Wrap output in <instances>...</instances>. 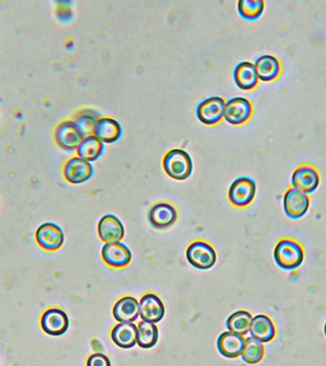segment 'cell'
Segmentation results:
<instances>
[{"label":"cell","mask_w":326,"mask_h":366,"mask_svg":"<svg viewBox=\"0 0 326 366\" xmlns=\"http://www.w3.org/2000/svg\"><path fill=\"white\" fill-rule=\"evenodd\" d=\"M63 174L69 182L80 184L87 182L94 175V167L91 163L82 158H73L64 166Z\"/></svg>","instance_id":"5bb4252c"},{"label":"cell","mask_w":326,"mask_h":366,"mask_svg":"<svg viewBox=\"0 0 326 366\" xmlns=\"http://www.w3.org/2000/svg\"><path fill=\"white\" fill-rule=\"evenodd\" d=\"M242 360L249 365H255L260 362L265 356V347L263 343L249 337L245 339V346L244 351L241 355Z\"/></svg>","instance_id":"4316f807"},{"label":"cell","mask_w":326,"mask_h":366,"mask_svg":"<svg viewBox=\"0 0 326 366\" xmlns=\"http://www.w3.org/2000/svg\"><path fill=\"white\" fill-rule=\"evenodd\" d=\"M320 184V176L313 167L303 165L299 167L292 176L293 188L309 194L313 193Z\"/></svg>","instance_id":"e0dca14e"},{"label":"cell","mask_w":326,"mask_h":366,"mask_svg":"<svg viewBox=\"0 0 326 366\" xmlns=\"http://www.w3.org/2000/svg\"><path fill=\"white\" fill-rule=\"evenodd\" d=\"M163 169L169 177L177 180H184L192 174V158L187 152L182 149L169 151L163 158Z\"/></svg>","instance_id":"7a4b0ae2"},{"label":"cell","mask_w":326,"mask_h":366,"mask_svg":"<svg viewBox=\"0 0 326 366\" xmlns=\"http://www.w3.org/2000/svg\"><path fill=\"white\" fill-rule=\"evenodd\" d=\"M36 239L39 246L47 251H56L64 242L62 229L53 222H45L37 230Z\"/></svg>","instance_id":"52a82bcc"},{"label":"cell","mask_w":326,"mask_h":366,"mask_svg":"<svg viewBox=\"0 0 326 366\" xmlns=\"http://www.w3.org/2000/svg\"><path fill=\"white\" fill-rule=\"evenodd\" d=\"M325 337H326V322H325Z\"/></svg>","instance_id":"4dcf8cb0"},{"label":"cell","mask_w":326,"mask_h":366,"mask_svg":"<svg viewBox=\"0 0 326 366\" xmlns=\"http://www.w3.org/2000/svg\"><path fill=\"white\" fill-rule=\"evenodd\" d=\"M256 189L257 187L254 180L247 177H239L229 188V201L235 206H247L254 200Z\"/></svg>","instance_id":"277c9868"},{"label":"cell","mask_w":326,"mask_h":366,"mask_svg":"<svg viewBox=\"0 0 326 366\" xmlns=\"http://www.w3.org/2000/svg\"><path fill=\"white\" fill-rule=\"evenodd\" d=\"M113 316L118 322H134L139 316V301L131 296L121 298L113 308Z\"/></svg>","instance_id":"ffe728a7"},{"label":"cell","mask_w":326,"mask_h":366,"mask_svg":"<svg viewBox=\"0 0 326 366\" xmlns=\"http://www.w3.org/2000/svg\"><path fill=\"white\" fill-rule=\"evenodd\" d=\"M87 366H112V365L111 360L106 355L95 353L89 357Z\"/></svg>","instance_id":"f546056e"},{"label":"cell","mask_w":326,"mask_h":366,"mask_svg":"<svg viewBox=\"0 0 326 366\" xmlns=\"http://www.w3.org/2000/svg\"><path fill=\"white\" fill-rule=\"evenodd\" d=\"M77 151L80 158L91 163L101 157L104 151V144L93 134L83 139Z\"/></svg>","instance_id":"cb8c5ba5"},{"label":"cell","mask_w":326,"mask_h":366,"mask_svg":"<svg viewBox=\"0 0 326 366\" xmlns=\"http://www.w3.org/2000/svg\"><path fill=\"white\" fill-rule=\"evenodd\" d=\"M177 210L169 203L155 204L148 213V222L153 228L158 229V230L171 227L177 222Z\"/></svg>","instance_id":"7c38bea8"},{"label":"cell","mask_w":326,"mask_h":366,"mask_svg":"<svg viewBox=\"0 0 326 366\" xmlns=\"http://www.w3.org/2000/svg\"><path fill=\"white\" fill-rule=\"evenodd\" d=\"M158 329L157 325L142 322L137 325V344L144 349L152 348L158 343Z\"/></svg>","instance_id":"d4e9b609"},{"label":"cell","mask_w":326,"mask_h":366,"mask_svg":"<svg viewBox=\"0 0 326 366\" xmlns=\"http://www.w3.org/2000/svg\"><path fill=\"white\" fill-rule=\"evenodd\" d=\"M137 327L133 322H120L113 328L112 341L115 346L123 349H130L137 344Z\"/></svg>","instance_id":"44dd1931"},{"label":"cell","mask_w":326,"mask_h":366,"mask_svg":"<svg viewBox=\"0 0 326 366\" xmlns=\"http://www.w3.org/2000/svg\"><path fill=\"white\" fill-rule=\"evenodd\" d=\"M274 260L279 267L284 270H295L303 263V250L297 242L282 239L274 250Z\"/></svg>","instance_id":"6da1fadb"},{"label":"cell","mask_w":326,"mask_h":366,"mask_svg":"<svg viewBox=\"0 0 326 366\" xmlns=\"http://www.w3.org/2000/svg\"><path fill=\"white\" fill-rule=\"evenodd\" d=\"M186 258L193 267L199 270H208L215 265L217 254L206 242L195 241L186 250Z\"/></svg>","instance_id":"3957f363"},{"label":"cell","mask_w":326,"mask_h":366,"mask_svg":"<svg viewBox=\"0 0 326 366\" xmlns=\"http://www.w3.org/2000/svg\"><path fill=\"white\" fill-rule=\"evenodd\" d=\"M101 254L104 262L115 268L125 267L132 260L130 249L120 241L105 244Z\"/></svg>","instance_id":"8fae6325"},{"label":"cell","mask_w":326,"mask_h":366,"mask_svg":"<svg viewBox=\"0 0 326 366\" xmlns=\"http://www.w3.org/2000/svg\"><path fill=\"white\" fill-rule=\"evenodd\" d=\"M123 128L117 120L110 118H99L94 129V136L104 144H114L120 139Z\"/></svg>","instance_id":"ac0fdd59"},{"label":"cell","mask_w":326,"mask_h":366,"mask_svg":"<svg viewBox=\"0 0 326 366\" xmlns=\"http://www.w3.org/2000/svg\"><path fill=\"white\" fill-rule=\"evenodd\" d=\"M252 115V105L244 98H233L225 103V120L230 125H239L249 120Z\"/></svg>","instance_id":"30bf717a"},{"label":"cell","mask_w":326,"mask_h":366,"mask_svg":"<svg viewBox=\"0 0 326 366\" xmlns=\"http://www.w3.org/2000/svg\"><path fill=\"white\" fill-rule=\"evenodd\" d=\"M99 236L105 244L120 241L125 235V229L118 217L112 214L105 215L99 220Z\"/></svg>","instance_id":"9a60e30c"},{"label":"cell","mask_w":326,"mask_h":366,"mask_svg":"<svg viewBox=\"0 0 326 366\" xmlns=\"http://www.w3.org/2000/svg\"><path fill=\"white\" fill-rule=\"evenodd\" d=\"M252 319L253 317L249 312L245 310L237 311L235 313L230 315L226 320V328L230 332L245 336L249 332Z\"/></svg>","instance_id":"484cf974"},{"label":"cell","mask_w":326,"mask_h":366,"mask_svg":"<svg viewBox=\"0 0 326 366\" xmlns=\"http://www.w3.org/2000/svg\"><path fill=\"white\" fill-rule=\"evenodd\" d=\"M99 114L94 110H85L82 111L77 118L75 122L82 132L83 137H87L93 136L94 129H95L96 123L99 120Z\"/></svg>","instance_id":"f1b7e54d"},{"label":"cell","mask_w":326,"mask_h":366,"mask_svg":"<svg viewBox=\"0 0 326 366\" xmlns=\"http://www.w3.org/2000/svg\"><path fill=\"white\" fill-rule=\"evenodd\" d=\"M42 330L49 336L58 337L67 332L69 328V317L59 308H50L43 313L40 320Z\"/></svg>","instance_id":"5b68a950"},{"label":"cell","mask_w":326,"mask_h":366,"mask_svg":"<svg viewBox=\"0 0 326 366\" xmlns=\"http://www.w3.org/2000/svg\"><path fill=\"white\" fill-rule=\"evenodd\" d=\"M249 333L252 338L266 343L273 340L276 336V328L270 317L265 315H258L252 319Z\"/></svg>","instance_id":"d6986e66"},{"label":"cell","mask_w":326,"mask_h":366,"mask_svg":"<svg viewBox=\"0 0 326 366\" xmlns=\"http://www.w3.org/2000/svg\"><path fill=\"white\" fill-rule=\"evenodd\" d=\"M225 101L219 96L204 99L196 107V115L201 122L207 125L220 122L225 115Z\"/></svg>","instance_id":"ba28073f"},{"label":"cell","mask_w":326,"mask_h":366,"mask_svg":"<svg viewBox=\"0 0 326 366\" xmlns=\"http://www.w3.org/2000/svg\"><path fill=\"white\" fill-rule=\"evenodd\" d=\"M310 201L307 194L290 188L287 191L284 198V209L285 215L289 219L298 220L303 217L308 211Z\"/></svg>","instance_id":"8992f818"},{"label":"cell","mask_w":326,"mask_h":366,"mask_svg":"<svg viewBox=\"0 0 326 366\" xmlns=\"http://www.w3.org/2000/svg\"><path fill=\"white\" fill-rule=\"evenodd\" d=\"M265 9L263 0H241L238 4V11L242 18L246 20H258Z\"/></svg>","instance_id":"83f0119b"},{"label":"cell","mask_w":326,"mask_h":366,"mask_svg":"<svg viewBox=\"0 0 326 366\" xmlns=\"http://www.w3.org/2000/svg\"><path fill=\"white\" fill-rule=\"evenodd\" d=\"M234 80L242 90H251L258 84V75L254 64L242 61L235 67L233 72Z\"/></svg>","instance_id":"7402d4cb"},{"label":"cell","mask_w":326,"mask_h":366,"mask_svg":"<svg viewBox=\"0 0 326 366\" xmlns=\"http://www.w3.org/2000/svg\"><path fill=\"white\" fill-rule=\"evenodd\" d=\"M254 65L258 80L263 82H271L276 79L281 72L280 61L271 55L261 56L256 59Z\"/></svg>","instance_id":"603a6c76"},{"label":"cell","mask_w":326,"mask_h":366,"mask_svg":"<svg viewBox=\"0 0 326 366\" xmlns=\"http://www.w3.org/2000/svg\"><path fill=\"white\" fill-rule=\"evenodd\" d=\"M244 346L245 339L244 336L230 332V331L220 334L217 341V347L220 355L228 358V359H236V358L241 356Z\"/></svg>","instance_id":"2e32d148"},{"label":"cell","mask_w":326,"mask_h":366,"mask_svg":"<svg viewBox=\"0 0 326 366\" xmlns=\"http://www.w3.org/2000/svg\"><path fill=\"white\" fill-rule=\"evenodd\" d=\"M55 137L59 146L69 151L77 149L84 139L75 121L71 120L61 122L56 128Z\"/></svg>","instance_id":"9c48e42d"},{"label":"cell","mask_w":326,"mask_h":366,"mask_svg":"<svg viewBox=\"0 0 326 366\" xmlns=\"http://www.w3.org/2000/svg\"><path fill=\"white\" fill-rule=\"evenodd\" d=\"M139 316L144 322L158 324L165 315V306L158 296L146 294L139 303Z\"/></svg>","instance_id":"4fadbf2b"}]
</instances>
